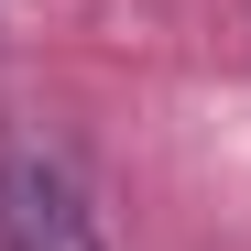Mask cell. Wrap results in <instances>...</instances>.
Listing matches in <instances>:
<instances>
[{"label": "cell", "mask_w": 251, "mask_h": 251, "mask_svg": "<svg viewBox=\"0 0 251 251\" xmlns=\"http://www.w3.org/2000/svg\"><path fill=\"white\" fill-rule=\"evenodd\" d=\"M0 251H99V207L76 153L44 142L33 120L0 131Z\"/></svg>", "instance_id": "obj_1"}]
</instances>
